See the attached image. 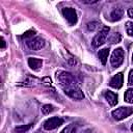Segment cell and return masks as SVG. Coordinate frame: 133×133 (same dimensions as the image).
<instances>
[{"mask_svg": "<svg viewBox=\"0 0 133 133\" xmlns=\"http://www.w3.org/2000/svg\"><path fill=\"white\" fill-rule=\"evenodd\" d=\"M56 80L64 94L68 95L70 98L74 100H82L84 98L81 88L78 86L74 76L71 73L65 71H58L56 72Z\"/></svg>", "mask_w": 133, "mask_h": 133, "instance_id": "cell-1", "label": "cell"}, {"mask_svg": "<svg viewBox=\"0 0 133 133\" xmlns=\"http://www.w3.org/2000/svg\"><path fill=\"white\" fill-rule=\"evenodd\" d=\"M109 27L107 26H103L102 29L95 35V37L92 38V46L98 48L100 46H102L105 42H106V38L108 36V33H109Z\"/></svg>", "mask_w": 133, "mask_h": 133, "instance_id": "cell-2", "label": "cell"}, {"mask_svg": "<svg viewBox=\"0 0 133 133\" xmlns=\"http://www.w3.org/2000/svg\"><path fill=\"white\" fill-rule=\"evenodd\" d=\"M133 113V107H119L112 111V116L115 121H122Z\"/></svg>", "mask_w": 133, "mask_h": 133, "instance_id": "cell-3", "label": "cell"}, {"mask_svg": "<svg viewBox=\"0 0 133 133\" xmlns=\"http://www.w3.org/2000/svg\"><path fill=\"white\" fill-rule=\"evenodd\" d=\"M124 57H125V52L123 48H116L111 54V58H110L111 65L113 68L119 66L124 61Z\"/></svg>", "mask_w": 133, "mask_h": 133, "instance_id": "cell-4", "label": "cell"}, {"mask_svg": "<svg viewBox=\"0 0 133 133\" xmlns=\"http://www.w3.org/2000/svg\"><path fill=\"white\" fill-rule=\"evenodd\" d=\"M62 12V16L64 17V19L66 20V22L69 23L70 26H73L77 23L78 21V16H77V12L74 8L72 7H64L62 8L61 10Z\"/></svg>", "mask_w": 133, "mask_h": 133, "instance_id": "cell-5", "label": "cell"}, {"mask_svg": "<svg viewBox=\"0 0 133 133\" xmlns=\"http://www.w3.org/2000/svg\"><path fill=\"white\" fill-rule=\"evenodd\" d=\"M26 45L29 49L37 51V50H41L45 46V41L41 36H33L32 38H29L26 41Z\"/></svg>", "mask_w": 133, "mask_h": 133, "instance_id": "cell-6", "label": "cell"}, {"mask_svg": "<svg viewBox=\"0 0 133 133\" xmlns=\"http://www.w3.org/2000/svg\"><path fill=\"white\" fill-rule=\"evenodd\" d=\"M63 124V118L58 117V116H53L48 118L45 123H44V129L45 130H53L59 126H61Z\"/></svg>", "mask_w": 133, "mask_h": 133, "instance_id": "cell-7", "label": "cell"}, {"mask_svg": "<svg viewBox=\"0 0 133 133\" xmlns=\"http://www.w3.org/2000/svg\"><path fill=\"white\" fill-rule=\"evenodd\" d=\"M123 83H124V75H123V73H117L109 81V85L111 87H113V88H116V89L121 88L123 86Z\"/></svg>", "mask_w": 133, "mask_h": 133, "instance_id": "cell-8", "label": "cell"}, {"mask_svg": "<svg viewBox=\"0 0 133 133\" xmlns=\"http://www.w3.org/2000/svg\"><path fill=\"white\" fill-rule=\"evenodd\" d=\"M124 16V10L122 7H115L112 9V11L109 15V20L111 22H116L119 21Z\"/></svg>", "mask_w": 133, "mask_h": 133, "instance_id": "cell-9", "label": "cell"}, {"mask_svg": "<svg viewBox=\"0 0 133 133\" xmlns=\"http://www.w3.org/2000/svg\"><path fill=\"white\" fill-rule=\"evenodd\" d=\"M104 97L106 99V101L109 103V105L111 106H115L117 104V95L114 94L113 91H110V90H107L104 92Z\"/></svg>", "mask_w": 133, "mask_h": 133, "instance_id": "cell-10", "label": "cell"}, {"mask_svg": "<svg viewBox=\"0 0 133 133\" xmlns=\"http://www.w3.org/2000/svg\"><path fill=\"white\" fill-rule=\"evenodd\" d=\"M28 65L30 66V69H32L33 71H38L42 65H43V61L38 58H34V57H29L28 58Z\"/></svg>", "mask_w": 133, "mask_h": 133, "instance_id": "cell-11", "label": "cell"}, {"mask_svg": "<svg viewBox=\"0 0 133 133\" xmlns=\"http://www.w3.org/2000/svg\"><path fill=\"white\" fill-rule=\"evenodd\" d=\"M108 55H109V49H108V48H104V49H102V50H100V51H99L98 56H99V59H100V61L102 62V64H103V65H105V64H106V62H107V58H108Z\"/></svg>", "mask_w": 133, "mask_h": 133, "instance_id": "cell-12", "label": "cell"}, {"mask_svg": "<svg viewBox=\"0 0 133 133\" xmlns=\"http://www.w3.org/2000/svg\"><path fill=\"white\" fill-rule=\"evenodd\" d=\"M77 129H78V124L72 123V124L68 125L60 133H76L77 132Z\"/></svg>", "mask_w": 133, "mask_h": 133, "instance_id": "cell-13", "label": "cell"}, {"mask_svg": "<svg viewBox=\"0 0 133 133\" xmlns=\"http://www.w3.org/2000/svg\"><path fill=\"white\" fill-rule=\"evenodd\" d=\"M32 127V124H27V125H20L17 126L14 130L15 133H26L30 128Z\"/></svg>", "mask_w": 133, "mask_h": 133, "instance_id": "cell-14", "label": "cell"}, {"mask_svg": "<svg viewBox=\"0 0 133 133\" xmlns=\"http://www.w3.org/2000/svg\"><path fill=\"white\" fill-rule=\"evenodd\" d=\"M122 39V35L118 33V32H114L113 34H111V36L108 38V42L110 44H117L119 43Z\"/></svg>", "mask_w": 133, "mask_h": 133, "instance_id": "cell-15", "label": "cell"}, {"mask_svg": "<svg viewBox=\"0 0 133 133\" xmlns=\"http://www.w3.org/2000/svg\"><path fill=\"white\" fill-rule=\"evenodd\" d=\"M125 101L133 104V88H128L125 92Z\"/></svg>", "mask_w": 133, "mask_h": 133, "instance_id": "cell-16", "label": "cell"}, {"mask_svg": "<svg viewBox=\"0 0 133 133\" xmlns=\"http://www.w3.org/2000/svg\"><path fill=\"white\" fill-rule=\"evenodd\" d=\"M36 78L35 77H31V76H27L26 79L24 80V85H29V86H32V85H35V82H36Z\"/></svg>", "mask_w": 133, "mask_h": 133, "instance_id": "cell-17", "label": "cell"}, {"mask_svg": "<svg viewBox=\"0 0 133 133\" xmlns=\"http://www.w3.org/2000/svg\"><path fill=\"white\" fill-rule=\"evenodd\" d=\"M100 25H101V24H100L99 22H97V21H92V22H88L86 26H87V29H88L89 31H95Z\"/></svg>", "mask_w": 133, "mask_h": 133, "instance_id": "cell-18", "label": "cell"}, {"mask_svg": "<svg viewBox=\"0 0 133 133\" xmlns=\"http://www.w3.org/2000/svg\"><path fill=\"white\" fill-rule=\"evenodd\" d=\"M54 111V106L53 105H50V104H46L42 107V112L44 114H49L50 112Z\"/></svg>", "mask_w": 133, "mask_h": 133, "instance_id": "cell-19", "label": "cell"}, {"mask_svg": "<svg viewBox=\"0 0 133 133\" xmlns=\"http://www.w3.org/2000/svg\"><path fill=\"white\" fill-rule=\"evenodd\" d=\"M126 31H127L128 35H130V36L133 37V22L128 21L126 23Z\"/></svg>", "mask_w": 133, "mask_h": 133, "instance_id": "cell-20", "label": "cell"}, {"mask_svg": "<svg viewBox=\"0 0 133 133\" xmlns=\"http://www.w3.org/2000/svg\"><path fill=\"white\" fill-rule=\"evenodd\" d=\"M33 36H35V31L34 30H28L22 35V38H25V41H27L29 38H32Z\"/></svg>", "mask_w": 133, "mask_h": 133, "instance_id": "cell-21", "label": "cell"}, {"mask_svg": "<svg viewBox=\"0 0 133 133\" xmlns=\"http://www.w3.org/2000/svg\"><path fill=\"white\" fill-rule=\"evenodd\" d=\"M42 82H43V84L46 85V86H52V81H51L50 77H44V78L42 79Z\"/></svg>", "mask_w": 133, "mask_h": 133, "instance_id": "cell-22", "label": "cell"}, {"mask_svg": "<svg viewBox=\"0 0 133 133\" xmlns=\"http://www.w3.org/2000/svg\"><path fill=\"white\" fill-rule=\"evenodd\" d=\"M128 84L129 85H133V70L130 71L129 76H128Z\"/></svg>", "mask_w": 133, "mask_h": 133, "instance_id": "cell-23", "label": "cell"}, {"mask_svg": "<svg viewBox=\"0 0 133 133\" xmlns=\"http://www.w3.org/2000/svg\"><path fill=\"white\" fill-rule=\"evenodd\" d=\"M127 14H128V16H129L130 18H132V19H133V7L129 8V9H128V11H127Z\"/></svg>", "mask_w": 133, "mask_h": 133, "instance_id": "cell-24", "label": "cell"}, {"mask_svg": "<svg viewBox=\"0 0 133 133\" xmlns=\"http://www.w3.org/2000/svg\"><path fill=\"white\" fill-rule=\"evenodd\" d=\"M5 48V39L4 37H1V49H4Z\"/></svg>", "mask_w": 133, "mask_h": 133, "instance_id": "cell-25", "label": "cell"}, {"mask_svg": "<svg viewBox=\"0 0 133 133\" xmlns=\"http://www.w3.org/2000/svg\"><path fill=\"white\" fill-rule=\"evenodd\" d=\"M131 130L133 131V124H132V126H131Z\"/></svg>", "mask_w": 133, "mask_h": 133, "instance_id": "cell-26", "label": "cell"}, {"mask_svg": "<svg viewBox=\"0 0 133 133\" xmlns=\"http://www.w3.org/2000/svg\"><path fill=\"white\" fill-rule=\"evenodd\" d=\"M132 60H133V55H132Z\"/></svg>", "mask_w": 133, "mask_h": 133, "instance_id": "cell-27", "label": "cell"}]
</instances>
